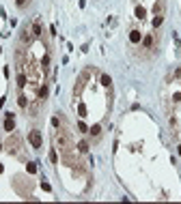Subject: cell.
I'll list each match as a JSON object with an SVG mask.
<instances>
[{"instance_id":"cell-1","label":"cell","mask_w":181,"mask_h":204,"mask_svg":"<svg viewBox=\"0 0 181 204\" xmlns=\"http://www.w3.org/2000/svg\"><path fill=\"white\" fill-rule=\"evenodd\" d=\"M140 54H147V56H155V52H157V35L155 32H149V35H145L142 37V41H140Z\"/></svg>"},{"instance_id":"cell-2","label":"cell","mask_w":181,"mask_h":204,"mask_svg":"<svg viewBox=\"0 0 181 204\" xmlns=\"http://www.w3.org/2000/svg\"><path fill=\"white\" fill-rule=\"evenodd\" d=\"M28 142H30V146L32 148H41V133L37 129H30V133H28Z\"/></svg>"},{"instance_id":"cell-3","label":"cell","mask_w":181,"mask_h":204,"mask_svg":"<svg viewBox=\"0 0 181 204\" xmlns=\"http://www.w3.org/2000/svg\"><path fill=\"white\" fill-rule=\"evenodd\" d=\"M7 151L9 153H17L20 151V137L17 135H13V137H9V140H7Z\"/></svg>"},{"instance_id":"cell-4","label":"cell","mask_w":181,"mask_h":204,"mask_svg":"<svg viewBox=\"0 0 181 204\" xmlns=\"http://www.w3.org/2000/svg\"><path fill=\"white\" fill-rule=\"evenodd\" d=\"M140 41H142V35H140V30L131 28V30H129V43H131V45H140Z\"/></svg>"},{"instance_id":"cell-5","label":"cell","mask_w":181,"mask_h":204,"mask_svg":"<svg viewBox=\"0 0 181 204\" xmlns=\"http://www.w3.org/2000/svg\"><path fill=\"white\" fill-rule=\"evenodd\" d=\"M30 32H32L35 37H43V28H41V22H39V19H35V22L30 24Z\"/></svg>"},{"instance_id":"cell-6","label":"cell","mask_w":181,"mask_h":204,"mask_svg":"<svg viewBox=\"0 0 181 204\" xmlns=\"http://www.w3.org/2000/svg\"><path fill=\"white\" fill-rule=\"evenodd\" d=\"M13 127H15V123H13V114H7V120H4V129H7V131H13Z\"/></svg>"},{"instance_id":"cell-7","label":"cell","mask_w":181,"mask_h":204,"mask_svg":"<svg viewBox=\"0 0 181 204\" xmlns=\"http://www.w3.org/2000/svg\"><path fill=\"white\" fill-rule=\"evenodd\" d=\"M30 41V28H24L22 30V43H28Z\"/></svg>"},{"instance_id":"cell-8","label":"cell","mask_w":181,"mask_h":204,"mask_svg":"<svg viewBox=\"0 0 181 204\" xmlns=\"http://www.w3.org/2000/svg\"><path fill=\"white\" fill-rule=\"evenodd\" d=\"M99 133H101V127H99V125H93V127H91V135H93V137H99Z\"/></svg>"},{"instance_id":"cell-9","label":"cell","mask_w":181,"mask_h":204,"mask_svg":"<svg viewBox=\"0 0 181 204\" xmlns=\"http://www.w3.org/2000/svg\"><path fill=\"white\" fill-rule=\"evenodd\" d=\"M162 15H155V17H153V22H151V24H153V28H160V26H162Z\"/></svg>"},{"instance_id":"cell-10","label":"cell","mask_w":181,"mask_h":204,"mask_svg":"<svg viewBox=\"0 0 181 204\" xmlns=\"http://www.w3.org/2000/svg\"><path fill=\"white\" fill-rule=\"evenodd\" d=\"M99 80H101V84H103V86H110V84H112V80L108 78V75H101Z\"/></svg>"},{"instance_id":"cell-11","label":"cell","mask_w":181,"mask_h":204,"mask_svg":"<svg viewBox=\"0 0 181 204\" xmlns=\"http://www.w3.org/2000/svg\"><path fill=\"white\" fill-rule=\"evenodd\" d=\"M39 97H41V99H45V97H48V86H41V90H39Z\"/></svg>"},{"instance_id":"cell-12","label":"cell","mask_w":181,"mask_h":204,"mask_svg":"<svg viewBox=\"0 0 181 204\" xmlns=\"http://www.w3.org/2000/svg\"><path fill=\"white\" fill-rule=\"evenodd\" d=\"M78 148H80L82 153H86V151H89V144H86V142H80V144H78Z\"/></svg>"},{"instance_id":"cell-13","label":"cell","mask_w":181,"mask_h":204,"mask_svg":"<svg viewBox=\"0 0 181 204\" xmlns=\"http://www.w3.org/2000/svg\"><path fill=\"white\" fill-rule=\"evenodd\" d=\"M26 103H28V101H26V97H24V95H20V108H24V110H26Z\"/></svg>"},{"instance_id":"cell-14","label":"cell","mask_w":181,"mask_h":204,"mask_svg":"<svg viewBox=\"0 0 181 204\" xmlns=\"http://www.w3.org/2000/svg\"><path fill=\"white\" fill-rule=\"evenodd\" d=\"M78 127H80V131H84V133H86V131H89V127H86V125H84V123H80V125H78Z\"/></svg>"},{"instance_id":"cell-15","label":"cell","mask_w":181,"mask_h":204,"mask_svg":"<svg viewBox=\"0 0 181 204\" xmlns=\"http://www.w3.org/2000/svg\"><path fill=\"white\" fill-rule=\"evenodd\" d=\"M179 155H181V146H179Z\"/></svg>"},{"instance_id":"cell-16","label":"cell","mask_w":181,"mask_h":204,"mask_svg":"<svg viewBox=\"0 0 181 204\" xmlns=\"http://www.w3.org/2000/svg\"><path fill=\"white\" fill-rule=\"evenodd\" d=\"M0 172H2V165H0Z\"/></svg>"}]
</instances>
